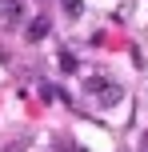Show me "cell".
<instances>
[{
	"label": "cell",
	"instance_id": "5b68a950",
	"mask_svg": "<svg viewBox=\"0 0 148 152\" xmlns=\"http://www.w3.org/2000/svg\"><path fill=\"white\" fill-rule=\"evenodd\" d=\"M64 4V16H68V20H76L80 12H84V4H80V0H60Z\"/></svg>",
	"mask_w": 148,
	"mask_h": 152
},
{
	"label": "cell",
	"instance_id": "8992f818",
	"mask_svg": "<svg viewBox=\"0 0 148 152\" xmlns=\"http://www.w3.org/2000/svg\"><path fill=\"white\" fill-rule=\"evenodd\" d=\"M60 68L72 72V68H76V56H72V52H60Z\"/></svg>",
	"mask_w": 148,
	"mask_h": 152
},
{
	"label": "cell",
	"instance_id": "6da1fadb",
	"mask_svg": "<svg viewBox=\"0 0 148 152\" xmlns=\"http://www.w3.org/2000/svg\"><path fill=\"white\" fill-rule=\"evenodd\" d=\"M96 104H100V108H116V104H124V88H120V84H104V88L96 92Z\"/></svg>",
	"mask_w": 148,
	"mask_h": 152
},
{
	"label": "cell",
	"instance_id": "3957f363",
	"mask_svg": "<svg viewBox=\"0 0 148 152\" xmlns=\"http://www.w3.org/2000/svg\"><path fill=\"white\" fill-rule=\"evenodd\" d=\"M0 12H4V20H20L24 0H0Z\"/></svg>",
	"mask_w": 148,
	"mask_h": 152
},
{
	"label": "cell",
	"instance_id": "277c9868",
	"mask_svg": "<svg viewBox=\"0 0 148 152\" xmlns=\"http://www.w3.org/2000/svg\"><path fill=\"white\" fill-rule=\"evenodd\" d=\"M104 84H108V76H104V72H96V76H88V80H84V88H88V92L96 96V92H100Z\"/></svg>",
	"mask_w": 148,
	"mask_h": 152
},
{
	"label": "cell",
	"instance_id": "7a4b0ae2",
	"mask_svg": "<svg viewBox=\"0 0 148 152\" xmlns=\"http://www.w3.org/2000/svg\"><path fill=\"white\" fill-rule=\"evenodd\" d=\"M52 32V20L48 16H36V20H28V28H24V36H28V44H40V40Z\"/></svg>",
	"mask_w": 148,
	"mask_h": 152
}]
</instances>
